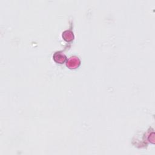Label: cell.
<instances>
[{"instance_id":"1","label":"cell","mask_w":155,"mask_h":155,"mask_svg":"<svg viewBox=\"0 0 155 155\" xmlns=\"http://www.w3.org/2000/svg\"><path fill=\"white\" fill-rule=\"evenodd\" d=\"M80 64V61L78 58L72 57L67 62V67H70V69H76V67H78Z\"/></svg>"},{"instance_id":"2","label":"cell","mask_w":155,"mask_h":155,"mask_svg":"<svg viewBox=\"0 0 155 155\" xmlns=\"http://www.w3.org/2000/svg\"><path fill=\"white\" fill-rule=\"evenodd\" d=\"M53 58L56 62L60 63V64H62L66 60V56L60 52L55 53L54 56H53Z\"/></svg>"},{"instance_id":"3","label":"cell","mask_w":155,"mask_h":155,"mask_svg":"<svg viewBox=\"0 0 155 155\" xmlns=\"http://www.w3.org/2000/svg\"><path fill=\"white\" fill-rule=\"evenodd\" d=\"M62 37L64 38V39L66 41H71L74 40V34H73V33L71 31L69 30L65 31L63 33Z\"/></svg>"},{"instance_id":"4","label":"cell","mask_w":155,"mask_h":155,"mask_svg":"<svg viewBox=\"0 0 155 155\" xmlns=\"http://www.w3.org/2000/svg\"><path fill=\"white\" fill-rule=\"evenodd\" d=\"M154 133H153L151 135H150V136H151L152 137V139H150V141H151L152 143H154Z\"/></svg>"}]
</instances>
